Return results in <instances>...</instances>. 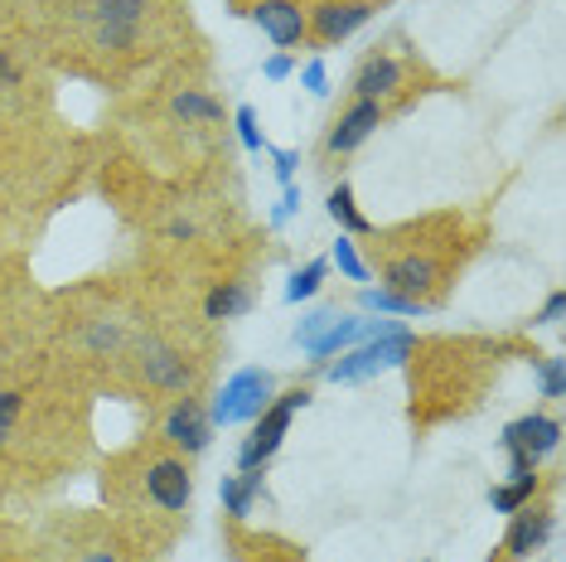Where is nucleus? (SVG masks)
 Masks as SVG:
<instances>
[{"label": "nucleus", "instance_id": "nucleus-3", "mask_svg": "<svg viewBox=\"0 0 566 562\" xmlns=\"http://www.w3.org/2000/svg\"><path fill=\"white\" fill-rule=\"evenodd\" d=\"M305 403H311V388H305V383L276 393V398L266 403V413L252 422V437L238 446V470H266L272 466V456L281 451V441L291 437V422H295V413H301Z\"/></svg>", "mask_w": 566, "mask_h": 562}, {"label": "nucleus", "instance_id": "nucleus-35", "mask_svg": "<svg viewBox=\"0 0 566 562\" xmlns=\"http://www.w3.org/2000/svg\"><path fill=\"white\" fill-rule=\"evenodd\" d=\"M83 562H122L117 553H107V548H93V553H87Z\"/></svg>", "mask_w": 566, "mask_h": 562}, {"label": "nucleus", "instance_id": "nucleus-2", "mask_svg": "<svg viewBox=\"0 0 566 562\" xmlns=\"http://www.w3.org/2000/svg\"><path fill=\"white\" fill-rule=\"evenodd\" d=\"M417 350V335L411 330H388V335H373V340H358L354 350H344L334 364H325V378L329 383H368V378H382L392 368H402Z\"/></svg>", "mask_w": 566, "mask_h": 562}, {"label": "nucleus", "instance_id": "nucleus-31", "mask_svg": "<svg viewBox=\"0 0 566 562\" xmlns=\"http://www.w3.org/2000/svg\"><path fill=\"white\" fill-rule=\"evenodd\" d=\"M291 214H301V189H295V185H286V189H281V204L272 209V223H286Z\"/></svg>", "mask_w": 566, "mask_h": 562}, {"label": "nucleus", "instance_id": "nucleus-4", "mask_svg": "<svg viewBox=\"0 0 566 562\" xmlns=\"http://www.w3.org/2000/svg\"><path fill=\"white\" fill-rule=\"evenodd\" d=\"M276 398V378L266 368H238L233 378L218 388V398L209 407V422L213 427H242V422H256L266 413V403Z\"/></svg>", "mask_w": 566, "mask_h": 562}, {"label": "nucleus", "instance_id": "nucleus-12", "mask_svg": "<svg viewBox=\"0 0 566 562\" xmlns=\"http://www.w3.org/2000/svg\"><path fill=\"white\" fill-rule=\"evenodd\" d=\"M499 446H504V456H527V461H547L552 451L562 446V422L552 413H527V417H513L504 427V437H499Z\"/></svg>", "mask_w": 566, "mask_h": 562}, {"label": "nucleus", "instance_id": "nucleus-25", "mask_svg": "<svg viewBox=\"0 0 566 562\" xmlns=\"http://www.w3.org/2000/svg\"><path fill=\"white\" fill-rule=\"evenodd\" d=\"M233 126H238L242 150H252V156H262V150H266V140H262V126H256V112H252V107H238V112H233Z\"/></svg>", "mask_w": 566, "mask_h": 562}, {"label": "nucleus", "instance_id": "nucleus-14", "mask_svg": "<svg viewBox=\"0 0 566 562\" xmlns=\"http://www.w3.org/2000/svg\"><path fill=\"white\" fill-rule=\"evenodd\" d=\"M146 24V0H97V44L102 49H136Z\"/></svg>", "mask_w": 566, "mask_h": 562}, {"label": "nucleus", "instance_id": "nucleus-19", "mask_svg": "<svg viewBox=\"0 0 566 562\" xmlns=\"http://www.w3.org/2000/svg\"><path fill=\"white\" fill-rule=\"evenodd\" d=\"M358 305L364 311H378V315H427L431 305H421V301H411V296H397V291H388V287H364L358 291Z\"/></svg>", "mask_w": 566, "mask_h": 562}, {"label": "nucleus", "instance_id": "nucleus-27", "mask_svg": "<svg viewBox=\"0 0 566 562\" xmlns=\"http://www.w3.org/2000/svg\"><path fill=\"white\" fill-rule=\"evenodd\" d=\"M266 156H272V165H276V180H281V189H286V185H295V165H301V150H281V146H266Z\"/></svg>", "mask_w": 566, "mask_h": 562}, {"label": "nucleus", "instance_id": "nucleus-24", "mask_svg": "<svg viewBox=\"0 0 566 562\" xmlns=\"http://www.w3.org/2000/svg\"><path fill=\"white\" fill-rule=\"evenodd\" d=\"M537 388H543V398L557 403L566 393V364L557 360V354H547V360H537Z\"/></svg>", "mask_w": 566, "mask_h": 562}, {"label": "nucleus", "instance_id": "nucleus-29", "mask_svg": "<svg viewBox=\"0 0 566 562\" xmlns=\"http://www.w3.org/2000/svg\"><path fill=\"white\" fill-rule=\"evenodd\" d=\"M87 344L93 350H122V325H112V321H102L93 335H87Z\"/></svg>", "mask_w": 566, "mask_h": 562}, {"label": "nucleus", "instance_id": "nucleus-34", "mask_svg": "<svg viewBox=\"0 0 566 562\" xmlns=\"http://www.w3.org/2000/svg\"><path fill=\"white\" fill-rule=\"evenodd\" d=\"M170 238H185V242H189V238H195V223H185V219H175V223H170Z\"/></svg>", "mask_w": 566, "mask_h": 562}, {"label": "nucleus", "instance_id": "nucleus-7", "mask_svg": "<svg viewBox=\"0 0 566 562\" xmlns=\"http://www.w3.org/2000/svg\"><path fill=\"white\" fill-rule=\"evenodd\" d=\"M136 368L146 378V388H156V393H175V398L179 393H195V364L185 360V350H175L160 335L136 340Z\"/></svg>", "mask_w": 566, "mask_h": 562}, {"label": "nucleus", "instance_id": "nucleus-26", "mask_svg": "<svg viewBox=\"0 0 566 562\" xmlns=\"http://www.w3.org/2000/svg\"><path fill=\"white\" fill-rule=\"evenodd\" d=\"M301 87H305L311 97H325V93H329V69H325V59H311V63H305V69H301Z\"/></svg>", "mask_w": 566, "mask_h": 562}, {"label": "nucleus", "instance_id": "nucleus-21", "mask_svg": "<svg viewBox=\"0 0 566 562\" xmlns=\"http://www.w3.org/2000/svg\"><path fill=\"white\" fill-rule=\"evenodd\" d=\"M325 277H329V262L325 258H311L301 267V272H291V281H286V301L291 305H301V301H311L319 287H325Z\"/></svg>", "mask_w": 566, "mask_h": 562}, {"label": "nucleus", "instance_id": "nucleus-20", "mask_svg": "<svg viewBox=\"0 0 566 562\" xmlns=\"http://www.w3.org/2000/svg\"><path fill=\"white\" fill-rule=\"evenodd\" d=\"M170 107H175L179 122H199V126L223 122V102L209 97V93H199V87H185V93H175Z\"/></svg>", "mask_w": 566, "mask_h": 562}, {"label": "nucleus", "instance_id": "nucleus-23", "mask_svg": "<svg viewBox=\"0 0 566 562\" xmlns=\"http://www.w3.org/2000/svg\"><path fill=\"white\" fill-rule=\"evenodd\" d=\"M334 315H339V305H319V311H311V315H301V325H295V344H301V350H305V344H311V340H319V335H325V330L334 325Z\"/></svg>", "mask_w": 566, "mask_h": 562}, {"label": "nucleus", "instance_id": "nucleus-17", "mask_svg": "<svg viewBox=\"0 0 566 562\" xmlns=\"http://www.w3.org/2000/svg\"><path fill=\"white\" fill-rule=\"evenodd\" d=\"M325 209H329V219L339 223L349 238H368V233H373V223L364 219V209H358V199H354V185H349V180H339V185L329 189Z\"/></svg>", "mask_w": 566, "mask_h": 562}, {"label": "nucleus", "instance_id": "nucleus-6", "mask_svg": "<svg viewBox=\"0 0 566 562\" xmlns=\"http://www.w3.org/2000/svg\"><path fill=\"white\" fill-rule=\"evenodd\" d=\"M233 15L252 20L276 49H295L305 44V20H311L315 0H228Z\"/></svg>", "mask_w": 566, "mask_h": 562}, {"label": "nucleus", "instance_id": "nucleus-13", "mask_svg": "<svg viewBox=\"0 0 566 562\" xmlns=\"http://www.w3.org/2000/svg\"><path fill=\"white\" fill-rule=\"evenodd\" d=\"M552 533H557V514H552V504H537L527 500L523 509H513L509 514V533H504V553L509 558H537L543 548L552 543Z\"/></svg>", "mask_w": 566, "mask_h": 562}, {"label": "nucleus", "instance_id": "nucleus-32", "mask_svg": "<svg viewBox=\"0 0 566 562\" xmlns=\"http://www.w3.org/2000/svg\"><path fill=\"white\" fill-rule=\"evenodd\" d=\"M562 305H566V296H562V291H552V296L543 301V311H537V325H557L562 321Z\"/></svg>", "mask_w": 566, "mask_h": 562}, {"label": "nucleus", "instance_id": "nucleus-9", "mask_svg": "<svg viewBox=\"0 0 566 562\" xmlns=\"http://www.w3.org/2000/svg\"><path fill=\"white\" fill-rule=\"evenodd\" d=\"M160 437H165V446H170L175 456L209 451V441H213L209 407H203L195 393H179V398L170 403V413H165V422H160Z\"/></svg>", "mask_w": 566, "mask_h": 562}, {"label": "nucleus", "instance_id": "nucleus-15", "mask_svg": "<svg viewBox=\"0 0 566 562\" xmlns=\"http://www.w3.org/2000/svg\"><path fill=\"white\" fill-rule=\"evenodd\" d=\"M262 480H266V470H238V476L218 480V500H223V514L233 523L248 519L252 504L262 500Z\"/></svg>", "mask_w": 566, "mask_h": 562}, {"label": "nucleus", "instance_id": "nucleus-33", "mask_svg": "<svg viewBox=\"0 0 566 562\" xmlns=\"http://www.w3.org/2000/svg\"><path fill=\"white\" fill-rule=\"evenodd\" d=\"M20 83V69H15V59L0 49V87H15Z\"/></svg>", "mask_w": 566, "mask_h": 562}, {"label": "nucleus", "instance_id": "nucleus-8", "mask_svg": "<svg viewBox=\"0 0 566 562\" xmlns=\"http://www.w3.org/2000/svg\"><path fill=\"white\" fill-rule=\"evenodd\" d=\"M388 122V107L382 102H368V97H349V107L339 112V117L329 122V132H325V160H344V156H354L364 140L378 132V126Z\"/></svg>", "mask_w": 566, "mask_h": 562}, {"label": "nucleus", "instance_id": "nucleus-5", "mask_svg": "<svg viewBox=\"0 0 566 562\" xmlns=\"http://www.w3.org/2000/svg\"><path fill=\"white\" fill-rule=\"evenodd\" d=\"M388 6L392 0H315L311 20H305V44H315V49L344 44L349 34H358L378 10H388Z\"/></svg>", "mask_w": 566, "mask_h": 562}, {"label": "nucleus", "instance_id": "nucleus-11", "mask_svg": "<svg viewBox=\"0 0 566 562\" xmlns=\"http://www.w3.org/2000/svg\"><path fill=\"white\" fill-rule=\"evenodd\" d=\"M146 500L165 514H185L195 500V476H189V456H160L146 466Z\"/></svg>", "mask_w": 566, "mask_h": 562}, {"label": "nucleus", "instance_id": "nucleus-28", "mask_svg": "<svg viewBox=\"0 0 566 562\" xmlns=\"http://www.w3.org/2000/svg\"><path fill=\"white\" fill-rule=\"evenodd\" d=\"M20 407H24V393H15V388H0V437H6V431L15 427Z\"/></svg>", "mask_w": 566, "mask_h": 562}, {"label": "nucleus", "instance_id": "nucleus-18", "mask_svg": "<svg viewBox=\"0 0 566 562\" xmlns=\"http://www.w3.org/2000/svg\"><path fill=\"white\" fill-rule=\"evenodd\" d=\"M537 485H543L537 470H527V476H509L504 485L489 490V509H494V514H513V509H523L527 500H537Z\"/></svg>", "mask_w": 566, "mask_h": 562}, {"label": "nucleus", "instance_id": "nucleus-16", "mask_svg": "<svg viewBox=\"0 0 566 562\" xmlns=\"http://www.w3.org/2000/svg\"><path fill=\"white\" fill-rule=\"evenodd\" d=\"M252 311V287L248 281H218L209 291V301H203V315L209 321H238V315Z\"/></svg>", "mask_w": 566, "mask_h": 562}, {"label": "nucleus", "instance_id": "nucleus-22", "mask_svg": "<svg viewBox=\"0 0 566 562\" xmlns=\"http://www.w3.org/2000/svg\"><path fill=\"white\" fill-rule=\"evenodd\" d=\"M329 262L339 267L349 281H368V262L358 258V242L349 233H339V242H334V252H329Z\"/></svg>", "mask_w": 566, "mask_h": 562}, {"label": "nucleus", "instance_id": "nucleus-10", "mask_svg": "<svg viewBox=\"0 0 566 562\" xmlns=\"http://www.w3.org/2000/svg\"><path fill=\"white\" fill-rule=\"evenodd\" d=\"M411 87V63L388 54V49H373V54L358 63L354 73V97H368V102H397Z\"/></svg>", "mask_w": 566, "mask_h": 562}, {"label": "nucleus", "instance_id": "nucleus-1", "mask_svg": "<svg viewBox=\"0 0 566 562\" xmlns=\"http://www.w3.org/2000/svg\"><path fill=\"white\" fill-rule=\"evenodd\" d=\"M373 242V267H378L382 287L397 291V296H411L421 305H441V296L455 281L460 262H465L470 242L460 238L455 219H421V223H402L368 233Z\"/></svg>", "mask_w": 566, "mask_h": 562}, {"label": "nucleus", "instance_id": "nucleus-36", "mask_svg": "<svg viewBox=\"0 0 566 562\" xmlns=\"http://www.w3.org/2000/svg\"><path fill=\"white\" fill-rule=\"evenodd\" d=\"M248 562H291V558H281V553H252Z\"/></svg>", "mask_w": 566, "mask_h": 562}, {"label": "nucleus", "instance_id": "nucleus-30", "mask_svg": "<svg viewBox=\"0 0 566 562\" xmlns=\"http://www.w3.org/2000/svg\"><path fill=\"white\" fill-rule=\"evenodd\" d=\"M262 73H266V79H272V83H286L291 73H295V59L286 54V49H281V54H272V59L262 63Z\"/></svg>", "mask_w": 566, "mask_h": 562}]
</instances>
